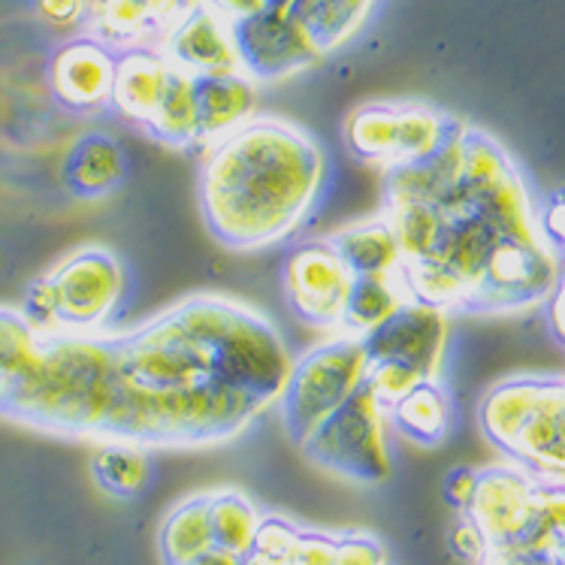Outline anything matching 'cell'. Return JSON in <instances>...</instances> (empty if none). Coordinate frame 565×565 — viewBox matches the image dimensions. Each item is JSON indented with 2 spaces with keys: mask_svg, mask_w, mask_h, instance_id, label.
Returning a JSON list of instances; mask_svg holds the SVG:
<instances>
[{
  "mask_svg": "<svg viewBox=\"0 0 565 565\" xmlns=\"http://www.w3.org/2000/svg\"><path fill=\"white\" fill-rule=\"evenodd\" d=\"M163 58L188 76H221V73H243L236 43H233V24L215 10L196 0L185 12V19L163 36L158 46Z\"/></svg>",
  "mask_w": 565,
  "mask_h": 565,
  "instance_id": "13",
  "label": "cell"
},
{
  "mask_svg": "<svg viewBox=\"0 0 565 565\" xmlns=\"http://www.w3.org/2000/svg\"><path fill=\"white\" fill-rule=\"evenodd\" d=\"M203 7L215 10L218 15H224L227 22H243V19H252L257 12L269 10L266 0H200Z\"/></svg>",
  "mask_w": 565,
  "mask_h": 565,
  "instance_id": "36",
  "label": "cell"
},
{
  "mask_svg": "<svg viewBox=\"0 0 565 565\" xmlns=\"http://www.w3.org/2000/svg\"><path fill=\"white\" fill-rule=\"evenodd\" d=\"M302 526H297L294 520L281 518V514H266L260 520V530H257V539H254V556H264V559H273V563L290 565V554L300 542Z\"/></svg>",
  "mask_w": 565,
  "mask_h": 565,
  "instance_id": "29",
  "label": "cell"
},
{
  "mask_svg": "<svg viewBox=\"0 0 565 565\" xmlns=\"http://www.w3.org/2000/svg\"><path fill=\"white\" fill-rule=\"evenodd\" d=\"M547 323H551V333H554L556 342L565 348V264L559 281H556V290L547 300Z\"/></svg>",
  "mask_w": 565,
  "mask_h": 565,
  "instance_id": "37",
  "label": "cell"
},
{
  "mask_svg": "<svg viewBox=\"0 0 565 565\" xmlns=\"http://www.w3.org/2000/svg\"><path fill=\"white\" fill-rule=\"evenodd\" d=\"M170 70L173 64L163 58L161 49L139 46L121 52L113 85V109L137 127L149 125L161 104Z\"/></svg>",
  "mask_w": 565,
  "mask_h": 565,
  "instance_id": "15",
  "label": "cell"
},
{
  "mask_svg": "<svg viewBox=\"0 0 565 565\" xmlns=\"http://www.w3.org/2000/svg\"><path fill=\"white\" fill-rule=\"evenodd\" d=\"M375 7V0H294L290 15L309 31L323 55L348 43Z\"/></svg>",
  "mask_w": 565,
  "mask_h": 565,
  "instance_id": "22",
  "label": "cell"
},
{
  "mask_svg": "<svg viewBox=\"0 0 565 565\" xmlns=\"http://www.w3.org/2000/svg\"><path fill=\"white\" fill-rule=\"evenodd\" d=\"M478 481H481V469H472V466H454L448 475H445V499H448L450 508H457L460 514L469 511L475 493H478Z\"/></svg>",
  "mask_w": 565,
  "mask_h": 565,
  "instance_id": "34",
  "label": "cell"
},
{
  "mask_svg": "<svg viewBox=\"0 0 565 565\" xmlns=\"http://www.w3.org/2000/svg\"><path fill=\"white\" fill-rule=\"evenodd\" d=\"M151 457L146 448L125 441H100L92 454L94 484L113 499H137L151 481Z\"/></svg>",
  "mask_w": 565,
  "mask_h": 565,
  "instance_id": "24",
  "label": "cell"
},
{
  "mask_svg": "<svg viewBox=\"0 0 565 565\" xmlns=\"http://www.w3.org/2000/svg\"><path fill=\"white\" fill-rule=\"evenodd\" d=\"M245 565H285V563H273V559H264V556H245Z\"/></svg>",
  "mask_w": 565,
  "mask_h": 565,
  "instance_id": "40",
  "label": "cell"
},
{
  "mask_svg": "<svg viewBox=\"0 0 565 565\" xmlns=\"http://www.w3.org/2000/svg\"><path fill=\"white\" fill-rule=\"evenodd\" d=\"M163 565H191L215 547L212 518H209V493H194L170 508L163 518L161 535Z\"/></svg>",
  "mask_w": 565,
  "mask_h": 565,
  "instance_id": "20",
  "label": "cell"
},
{
  "mask_svg": "<svg viewBox=\"0 0 565 565\" xmlns=\"http://www.w3.org/2000/svg\"><path fill=\"white\" fill-rule=\"evenodd\" d=\"M370 366L366 342L351 333H333L327 342L294 360L290 379L278 399L281 424L290 439L302 445L327 417H333L354 393L363 391Z\"/></svg>",
  "mask_w": 565,
  "mask_h": 565,
  "instance_id": "6",
  "label": "cell"
},
{
  "mask_svg": "<svg viewBox=\"0 0 565 565\" xmlns=\"http://www.w3.org/2000/svg\"><path fill=\"white\" fill-rule=\"evenodd\" d=\"M113 393V333L43 335L40 358L3 399L0 417L49 436L97 441Z\"/></svg>",
  "mask_w": 565,
  "mask_h": 565,
  "instance_id": "3",
  "label": "cell"
},
{
  "mask_svg": "<svg viewBox=\"0 0 565 565\" xmlns=\"http://www.w3.org/2000/svg\"><path fill=\"white\" fill-rule=\"evenodd\" d=\"M130 276L106 245H82L64 254L24 290V318L40 335H100L125 309Z\"/></svg>",
  "mask_w": 565,
  "mask_h": 565,
  "instance_id": "4",
  "label": "cell"
},
{
  "mask_svg": "<svg viewBox=\"0 0 565 565\" xmlns=\"http://www.w3.org/2000/svg\"><path fill=\"white\" fill-rule=\"evenodd\" d=\"M539 231H542L544 243L559 257H565V191H556L547 196L544 206H539Z\"/></svg>",
  "mask_w": 565,
  "mask_h": 565,
  "instance_id": "33",
  "label": "cell"
},
{
  "mask_svg": "<svg viewBox=\"0 0 565 565\" xmlns=\"http://www.w3.org/2000/svg\"><path fill=\"white\" fill-rule=\"evenodd\" d=\"M191 565H245V556H236V554H231V551L212 547L209 554H203L200 559H194Z\"/></svg>",
  "mask_w": 565,
  "mask_h": 565,
  "instance_id": "38",
  "label": "cell"
},
{
  "mask_svg": "<svg viewBox=\"0 0 565 565\" xmlns=\"http://www.w3.org/2000/svg\"><path fill=\"white\" fill-rule=\"evenodd\" d=\"M330 243L335 245V252L354 273V278L393 276L403 264L396 233L384 215L358 221V224H348L342 231L330 233Z\"/></svg>",
  "mask_w": 565,
  "mask_h": 565,
  "instance_id": "18",
  "label": "cell"
},
{
  "mask_svg": "<svg viewBox=\"0 0 565 565\" xmlns=\"http://www.w3.org/2000/svg\"><path fill=\"white\" fill-rule=\"evenodd\" d=\"M427 381L420 372H415L412 366H403V363H372L370 366V379H366V387L370 393L379 399L384 408H393V405L403 399L405 393H412L420 384Z\"/></svg>",
  "mask_w": 565,
  "mask_h": 565,
  "instance_id": "28",
  "label": "cell"
},
{
  "mask_svg": "<svg viewBox=\"0 0 565 565\" xmlns=\"http://www.w3.org/2000/svg\"><path fill=\"white\" fill-rule=\"evenodd\" d=\"M403 306L405 297L393 276L354 278V288H351V297H348L345 318H342V330L339 333L366 339V335L379 330L381 323L391 321Z\"/></svg>",
  "mask_w": 565,
  "mask_h": 565,
  "instance_id": "26",
  "label": "cell"
},
{
  "mask_svg": "<svg viewBox=\"0 0 565 565\" xmlns=\"http://www.w3.org/2000/svg\"><path fill=\"white\" fill-rule=\"evenodd\" d=\"M209 518H212L215 547L231 551L236 556L252 554L260 520H264V514L257 511L252 499L239 490H233V487L212 490L209 493Z\"/></svg>",
  "mask_w": 565,
  "mask_h": 565,
  "instance_id": "25",
  "label": "cell"
},
{
  "mask_svg": "<svg viewBox=\"0 0 565 565\" xmlns=\"http://www.w3.org/2000/svg\"><path fill=\"white\" fill-rule=\"evenodd\" d=\"M387 424V408L372 396L370 387H363L333 417H327L300 448L315 466L345 481L384 484L393 475Z\"/></svg>",
  "mask_w": 565,
  "mask_h": 565,
  "instance_id": "7",
  "label": "cell"
},
{
  "mask_svg": "<svg viewBox=\"0 0 565 565\" xmlns=\"http://www.w3.org/2000/svg\"><path fill=\"white\" fill-rule=\"evenodd\" d=\"M290 3H294V0H266L269 10H290Z\"/></svg>",
  "mask_w": 565,
  "mask_h": 565,
  "instance_id": "41",
  "label": "cell"
},
{
  "mask_svg": "<svg viewBox=\"0 0 565 565\" xmlns=\"http://www.w3.org/2000/svg\"><path fill=\"white\" fill-rule=\"evenodd\" d=\"M151 139H158L170 149H191L200 142V121H196V92L194 76L182 70H170V79L154 116L142 127Z\"/></svg>",
  "mask_w": 565,
  "mask_h": 565,
  "instance_id": "21",
  "label": "cell"
},
{
  "mask_svg": "<svg viewBox=\"0 0 565 565\" xmlns=\"http://www.w3.org/2000/svg\"><path fill=\"white\" fill-rule=\"evenodd\" d=\"M239 67L254 82H281L323 58L309 31L288 10H264L233 22Z\"/></svg>",
  "mask_w": 565,
  "mask_h": 565,
  "instance_id": "9",
  "label": "cell"
},
{
  "mask_svg": "<svg viewBox=\"0 0 565 565\" xmlns=\"http://www.w3.org/2000/svg\"><path fill=\"white\" fill-rule=\"evenodd\" d=\"M535 475L518 466H490L481 469L478 493L469 505V518L484 532L490 551H511L532 532L539 508Z\"/></svg>",
  "mask_w": 565,
  "mask_h": 565,
  "instance_id": "10",
  "label": "cell"
},
{
  "mask_svg": "<svg viewBox=\"0 0 565 565\" xmlns=\"http://www.w3.org/2000/svg\"><path fill=\"white\" fill-rule=\"evenodd\" d=\"M354 273L327 239L300 243L281 264V294L290 315L312 330L339 333L345 318Z\"/></svg>",
  "mask_w": 565,
  "mask_h": 565,
  "instance_id": "8",
  "label": "cell"
},
{
  "mask_svg": "<svg viewBox=\"0 0 565 565\" xmlns=\"http://www.w3.org/2000/svg\"><path fill=\"white\" fill-rule=\"evenodd\" d=\"M88 3H97V0H88Z\"/></svg>",
  "mask_w": 565,
  "mask_h": 565,
  "instance_id": "42",
  "label": "cell"
},
{
  "mask_svg": "<svg viewBox=\"0 0 565 565\" xmlns=\"http://www.w3.org/2000/svg\"><path fill=\"white\" fill-rule=\"evenodd\" d=\"M450 318L445 309L424 306V302H405L391 321H384L370 333L366 351L372 363H403L420 372L424 379H441L445 370V354H448Z\"/></svg>",
  "mask_w": 565,
  "mask_h": 565,
  "instance_id": "11",
  "label": "cell"
},
{
  "mask_svg": "<svg viewBox=\"0 0 565 565\" xmlns=\"http://www.w3.org/2000/svg\"><path fill=\"white\" fill-rule=\"evenodd\" d=\"M481 565H518V563H514L511 556L499 554V551H490V556H487V559Z\"/></svg>",
  "mask_w": 565,
  "mask_h": 565,
  "instance_id": "39",
  "label": "cell"
},
{
  "mask_svg": "<svg viewBox=\"0 0 565 565\" xmlns=\"http://www.w3.org/2000/svg\"><path fill=\"white\" fill-rule=\"evenodd\" d=\"M333 565H387V551L370 532H345L339 535Z\"/></svg>",
  "mask_w": 565,
  "mask_h": 565,
  "instance_id": "30",
  "label": "cell"
},
{
  "mask_svg": "<svg viewBox=\"0 0 565 565\" xmlns=\"http://www.w3.org/2000/svg\"><path fill=\"white\" fill-rule=\"evenodd\" d=\"M116 64V52L100 40L94 36L70 40L49 61V85L55 100L70 113H85V116L113 106Z\"/></svg>",
  "mask_w": 565,
  "mask_h": 565,
  "instance_id": "12",
  "label": "cell"
},
{
  "mask_svg": "<svg viewBox=\"0 0 565 565\" xmlns=\"http://www.w3.org/2000/svg\"><path fill=\"white\" fill-rule=\"evenodd\" d=\"M116 393L97 441L206 448L243 436L281 399L294 354L248 302L194 294L113 333Z\"/></svg>",
  "mask_w": 565,
  "mask_h": 565,
  "instance_id": "1",
  "label": "cell"
},
{
  "mask_svg": "<svg viewBox=\"0 0 565 565\" xmlns=\"http://www.w3.org/2000/svg\"><path fill=\"white\" fill-rule=\"evenodd\" d=\"M327 173V154L306 127L257 116L209 142L196 203L221 245L257 252L300 231L321 200Z\"/></svg>",
  "mask_w": 565,
  "mask_h": 565,
  "instance_id": "2",
  "label": "cell"
},
{
  "mask_svg": "<svg viewBox=\"0 0 565 565\" xmlns=\"http://www.w3.org/2000/svg\"><path fill=\"white\" fill-rule=\"evenodd\" d=\"M478 424L520 469L547 484H565V375L499 381L481 399Z\"/></svg>",
  "mask_w": 565,
  "mask_h": 565,
  "instance_id": "5",
  "label": "cell"
},
{
  "mask_svg": "<svg viewBox=\"0 0 565 565\" xmlns=\"http://www.w3.org/2000/svg\"><path fill=\"white\" fill-rule=\"evenodd\" d=\"M339 535L323 530H302L300 542L290 554V565H333Z\"/></svg>",
  "mask_w": 565,
  "mask_h": 565,
  "instance_id": "31",
  "label": "cell"
},
{
  "mask_svg": "<svg viewBox=\"0 0 565 565\" xmlns=\"http://www.w3.org/2000/svg\"><path fill=\"white\" fill-rule=\"evenodd\" d=\"M387 420L396 436L415 448H436L448 439L454 424V403L441 379L420 381L399 403L387 408Z\"/></svg>",
  "mask_w": 565,
  "mask_h": 565,
  "instance_id": "17",
  "label": "cell"
},
{
  "mask_svg": "<svg viewBox=\"0 0 565 565\" xmlns=\"http://www.w3.org/2000/svg\"><path fill=\"white\" fill-rule=\"evenodd\" d=\"M40 19L55 28H76V24L88 22L92 3L88 0H34Z\"/></svg>",
  "mask_w": 565,
  "mask_h": 565,
  "instance_id": "35",
  "label": "cell"
},
{
  "mask_svg": "<svg viewBox=\"0 0 565 565\" xmlns=\"http://www.w3.org/2000/svg\"><path fill=\"white\" fill-rule=\"evenodd\" d=\"M450 551L466 559V563L481 565L490 556V542H487V535L478 530V523H475L469 514H460V520L454 523V530H450Z\"/></svg>",
  "mask_w": 565,
  "mask_h": 565,
  "instance_id": "32",
  "label": "cell"
},
{
  "mask_svg": "<svg viewBox=\"0 0 565 565\" xmlns=\"http://www.w3.org/2000/svg\"><path fill=\"white\" fill-rule=\"evenodd\" d=\"M200 142H215L257 118V82L245 73H221L194 79Z\"/></svg>",
  "mask_w": 565,
  "mask_h": 565,
  "instance_id": "16",
  "label": "cell"
},
{
  "mask_svg": "<svg viewBox=\"0 0 565 565\" xmlns=\"http://www.w3.org/2000/svg\"><path fill=\"white\" fill-rule=\"evenodd\" d=\"M127 151L116 137H109L104 130H88L70 142L61 161V185L70 196H76L82 203L106 200L118 188L125 185Z\"/></svg>",
  "mask_w": 565,
  "mask_h": 565,
  "instance_id": "14",
  "label": "cell"
},
{
  "mask_svg": "<svg viewBox=\"0 0 565 565\" xmlns=\"http://www.w3.org/2000/svg\"><path fill=\"white\" fill-rule=\"evenodd\" d=\"M43 351V335L24 318L22 309L0 306V405L31 372Z\"/></svg>",
  "mask_w": 565,
  "mask_h": 565,
  "instance_id": "27",
  "label": "cell"
},
{
  "mask_svg": "<svg viewBox=\"0 0 565 565\" xmlns=\"http://www.w3.org/2000/svg\"><path fill=\"white\" fill-rule=\"evenodd\" d=\"M399 100H375L358 106L345 118V146L363 163H381L384 170L396 163L399 149Z\"/></svg>",
  "mask_w": 565,
  "mask_h": 565,
  "instance_id": "19",
  "label": "cell"
},
{
  "mask_svg": "<svg viewBox=\"0 0 565 565\" xmlns=\"http://www.w3.org/2000/svg\"><path fill=\"white\" fill-rule=\"evenodd\" d=\"M88 28L94 40L125 52L163 40L146 0H97L88 12Z\"/></svg>",
  "mask_w": 565,
  "mask_h": 565,
  "instance_id": "23",
  "label": "cell"
}]
</instances>
